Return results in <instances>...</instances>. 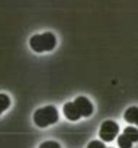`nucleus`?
<instances>
[{
	"instance_id": "nucleus-1",
	"label": "nucleus",
	"mask_w": 138,
	"mask_h": 148,
	"mask_svg": "<svg viewBox=\"0 0 138 148\" xmlns=\"http://www.w3.org/2000/svg\"><path fill=\"white\" fill-rule=\"evenodd\" d=\"M57 45V38L52 32H44V34H38L34 35L29 39V47L32 48V51L35 52H48L52 51Z\"/></svg>"
},
{
	"instance_id": "nucleus-2",
	"label": "nucleus",
	"mask_w": 138,
	"mask_h": 148,
	"mask_svg": "<svg viewBox=\"0 0 138 148\" xmlns=\"http://www.w3.org/2000/svg\"><path fill=\"white\" fill-rule=\"evenodd\" d=\"M57 121H58V110L55 109V106L51 105L36 109V112L34 113V122L39 128H47L49 125H54Z\"/></svg>"
},
{
	"instance_id": "nucleus-3",
	"label": "nucleus",
	"mask_w": 138,
	"mask_h": 148,
	"mask_svg": "<svg viewBox=\"0 0 138 148\" xmlns=\"http://www.w3.org/2000/svg\"><path fill=\"white\" fill-rule=\"evenodd\" d=\"M118 132H119V126H118L116 122H113V121H105L100 125V129H99L100 141L111 142V141H113L118 136Z\"/></svg>"
},
{
	"instance_id": "nucleus-4",
	"label": "nucleus",
	"mask_w": 138,
	"mask_h": 148,
	"mask_svg": "<svg viewBox=\"0 0 138 148\" xmlns=\"http://www.w3.org/2000/svg\"><path fill=\"white\" fill-rule=\"evenodd\" d=\"M73 103L76 105V108L79 109V112H80V115H82L83 118L90 116V115L93 113V110H95L92 102H90L87 97H84V96H79V97H76V100H74Z\"/></svg>"
},
{
	"instance_id": "nucleus-5",
	"label": "nucleus",
	"mask_w": 138,
	"mask_h": 148,
	"mask_svg": "<svg viewBox=\"0 0 138 148\" xmlns=\"http://www.w3.org/2000/svg\"><path fill=\"white\" fill-rule=\"evenodd\" d=\"M62 113H64V116H65L68 121H71V122H76V121H79V119L82 118L79 109L76 108V105H74L73 102H68V103L64 105Z\"/></svg>"
},
{
	"instance_id": "nucleus-6",
	"label": "nucleus",
	"mask_w": 138,
	"mask_h": 148,
	"mask_svg": "<svg viewBox=\"0 0 138 148\" xmlns=\"http://www.w3.org/2000/svg\"><path fill=\"white\" fill-rule=\"evenodd\" d=\"M124 119H125L128 123L138 126V108H137V106L128 108V109L125 110V113H124Z\"/></svg>"
},
{
	"instance_id": "nucleus-7",
	"label": "nucleus",
	"mask_w": 138,
	"mask_h": 148,
	"mask_svg": "<svg viewBox=\"0 0 138 148\" xmlns=\"http://www.w3.org/2000/svg\"><path fill=\"white\" fill-rule=\"evenodd\" d=\"M132 141L125 135V134H122V135H119L118 136V147L119 148H132Z\"/></svg>"
},
{
	"instance_id": "nucleus-8",
	"label": "nucleus",
	"mask_w": 138,
	"mask_h": 148,
	"mask_svg": "<svg viewBox=\"0 0 138 148\" xmlns=\"http://www.w3.org/2000/svg\"><path fill=\"white\" fill-rule=\"evenodd\" d=\"M124 134H125L132 142H137V141H138V129H137V128H134V126H126L125 131H124Z\"/></svg>"
},
{
	"instance_id": "nucleus-9",
	"label": "nucleus",
	"mask_w": 138,
	"mask_h": 148,
	"mask_svg": "<svg viewBox=\"0 0 138 148\" xmlns=\"http://www.w3.org/2000/svg\"><path fill=\"white\" fill-rule=\"evenodd\" d=\"M9 106H10V99H9V96L5 95V93H0V115H2Z\"/></svg>"
},
{
	"instance_id": "nucleus-10",
	"label": "nucleus",
	"mask_w": 138,
	"mask_h": 148,
	"mask_svg": "<svg viewBox=\"0 0 138 148\" xmlns=\"http://www.w3.org/2000/svg\"><path fill=\"white\" fill-rule=\"evenodd\" d=\"M39 148H61V145L57 141H45L39 145Z\"/></svg>"
},
{
	"instance_id": "nucleus-11",
	"label": "nucleus",
	"mask_w": 138,
	"mask_h": 148,
	"mask_svg": "<svg viewBox=\"0 0 138 148\" xmlns=\"http://www.w3.org/2000/svg\"><path fill=\"white\" fill-rule=\"evenodd\" d=\"M86 148H106V145L103 144V141H97V139H95V141H90L89 145H87Z\"/></svg>"
},
{
	"instance_id": "nucleus-12",
	"label": "nucleus",
	"mask_w": 138,
	"mask_h": 148,
	"mask_svg": "<svg viewBox=\"0 0 138 148\" xmlns=\"http://www.w3.org/2000/svg\"><path fill=\"white\" fill-rule=\"evenodd\" d=\"M109 148H111V147H109Z\"/></svg>"
}]
</instances>
